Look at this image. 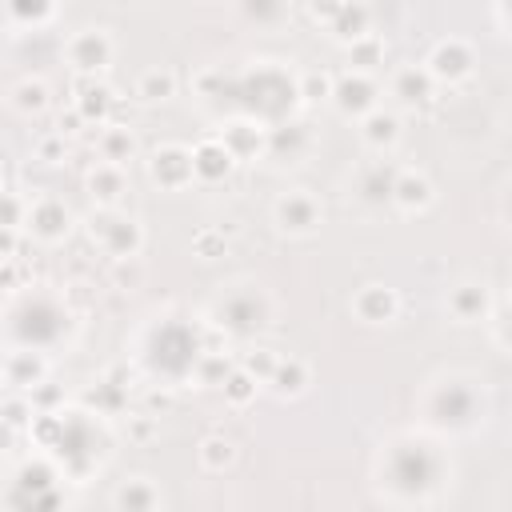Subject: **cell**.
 Instances as JSON below:
<instances>
[{"label":"cell","instance_id":"32","mask_svg":"<svg viewBox=\"0 0 512 512\" xmlns=\"http://www.w3.org/2000/svg\"><path fill=\"white\" fill-rule=\"evenodd\" d=\"M300 96L304 100H328L332 96V76L328 72H312L300 80Z\"/></svg>","mask_w":512,"mask_h":512},{"label":"cell","instance_id":"20","mask_svg":"<svg viewBox=\"0 0 512 512\" xmlns=\"http://www.w3.org/2000/svg\"><path fill=\"white\" fill-rule=\"evenodd\" d=\"M44 380V360L32 356V352H16L8 360V384H20V388H32Z\"/></svg>","mask_w":512,"mask_h":512},{"label":"cell","instance_id":"34","mask_svg":"<svg viewBox=\"0 0 512 512\" xmlns=\"http://www.w3.org/2000/svg\"><path fill=\"white\" fill-rule=\"evenodd\" d=\"M12 8L24 16V20H44L52 12V0H12Z\"/></svg>","mask_w":512,"mask_h":512},{"label":"cell","instance_id":"12","mask_svg":"<svg viewBox=\"0 0 512 512\" xmlns=\"http://www.w3.org/2000/svg\"><path fill=\"white\" fill-rule=\"evenodd\" d=\"M368 20H372V12H368V4H364V0H344V4H340V12L328 20V28H332V36H336V40L352 44L356 36H364V32H368Z\"/></svg>","mask_w":512,"mask_h":512},{"label":"cell","instance_id":"23","mask_svg":"<svg viewBox=\"0 0 512 512\" xmlns=\"http://www.w3.org/2000/svg\"><path fill=\"white\" fill-rule=\"evenodd\" d=\"M256 384H260V380H256L252 372H244V368H232V372L220 380L224 400H228V404H236V408H240V404H248V400L256 396Z\"/></svg>","mask_w":512,"mask_h":512},{"label":"cell","instance_id":"40","mask_svg":"<svg viewBox=\"0 0 512 512\" xmlns=\"http://www.w3.org/2000/svg\"><path fill=\"white\" fill-rule=\"evenodd\" d=\"M8 440H12V424L0 416V448H8Z\"/></svg>","mask_w":512,"mask_h":512},{"label":"cell","instance_id":"30","mask_svg":"<svg viewBox=\"0 0 512 512\" xmlns=\"http://www.w3.org/2000/svg\"><path fill=\"white\" fill-rule=\"evenodd\" d=\"M196 372H200L208 384H220V380L232 372V364H228V356H224V352H204V356L196 360Z\"/></svg>","mask_w":512,"mask_h":512},{"label":"cell","instance_id":"37","mask_svg":"<svg viewBox=\"0 0 512 512\" xmlns=\"http://www.w3.org/2000/svg\"><path fill=\"white\" fill-rule=\"evenodd\" d=\"M60 148H64V136H56V140H44V144H40V160L56 164V160H60Z\"/></svg>","mask_w":512,"mask_h":512},{"label":"cell","instance_id":"11","mask_svg":"<svg viewBox=\"0 0 512 512\" xmlns=\"http://www.w3.org/2000/svg\"><path fill=\"white\" fill-rule=\"evenodd\" d=\"M100 236H104V248H108L116 260H132V256L140 252V244H144V232H140V224H136V220H128V216H120V220H108Z\"/></svg>","mask_w":512,"mask_h":512},{"label":"cell","instance_id":"17","mask_svg":"<svg viewBox=\"0 0 512 512\" xmlns=\"http://www.w3.org/2000/svg\"><path fill=\"white\" fill-rule=\"evenodd\" d=\"M448 312L456 320H480L488 312V292L480 284H456L448 296Z\"/></svg>","mask_w":512,"mask_h":512},{"label":"cell","instance_id":"35","mask_svg":"<svg viewBox=\"0 0 512 512\" xmlns=\"http://www.w3.org/2000/svg\"><path fill=\"white\" fill-rule=\"evenodd\" d=\"M28 412H32L28 400H4V404H0V416H4L12 428H20V424L28 420Z\"/></svg>","mask_w":512,"mask_h":512},{"label":"cell","instance_id":"13","mask_svg":"<svg viewBox=\"0 0 512 512\" xmlns=\"http://www.w3.org/2000/svg\"><path fill=\"white\" fill-rule=\"evenodd\" d=\"M28 224L40 240H60L68 232V208L60 200H40L32 212H28Z\"/></svg>","mask_w":512,"mask_h":512},{"label":"cell","instance_id":"9","mask_svg":"<svg viewBox=\"0 0 512 512\" xmlns=\"http://www.w3.org/2000/svg\"><path fill=\"white\" fill-rule=\"evenodd\" d=\"M392 180H396V168L392 164H384V160L364 164L360 176H356V196L364 204H384V200H392Z\"/></svg>","mask_w":512,"mask_h":512},{"label":"cell","instance_id":"29","mask_svg":"<svg viewBox=\"0 0 512 512\" xmlns=\"http://www.w3.org/2000/svg\"><path fill=\"white\" fill-rule=\"evenodd\" d=\"M240 8H244V16L256 20V24H276V20L284 16L288 0H240Z\"/></svg>","mask_w":512,"mask_h":512},{"label":"cell","instance_id":"21","mask_svg":"<svg viewBox=\"0 0 512 512\" xmlns=\"http://www.w3.org/2000/svg\"><path fill=\"white\" fill-rule=\"evenodd\" d=\"M232 456H236V448H232L228 436H204V440H200V464H204L208 472H224V468L232 464Z\"/></svg>","mask_w":512,"mask_h":512},{"label":"cell","instance_id":"39","mask_svg":"<svg viewBox=\"0 0 512 512\" xmlns=\"http://www.w3.org/2000/svg\"><path fill=\"white\" fill-rule=\"evenodd\" d=\"M12 244H16V240H12V228H0V256H4V260H8Z\"/></svg>","mask_w":512,"mask_h":512},{"label":"cell","instance_id":"8","mask_svg":"<svg viewBox=\"0 0 512 512\" xmlns=\"http://www.w3.org/2000/svg\"><path fill=\"white\" fill-rule=\"evenodd\" d=\"M232 164H236V156L220 140H200L192 148V176L196 180H220V176H228Z\"/></svg>","mask_w":512,"mask_h":512},{"label":"cell","instance_id":"7","mask_svg":"<svg viewBox=\"0 0 512 512\" xmlns=\"http://www.w3.org/2000/svg\"><path fill=\"white\" fill-rule=\"evenodd\" d=\"M352 308H356V316L368 320V324H388V320H396V312H400V296H396L388 284H364V288L356 292Z\"/></svg>","mask_w":512,"mask_h":512},{"label":"cell","instance_id":"24","mask_svg":"<svg viewBox=\"0 0 512 512\" xmlns=\"http://www.w3.org/2000/svg\"><path fill=\"white\" fill-rule=\"evenodd\" d=\"M172 92H176V76H172L168 68H148V72L140 76V96H144V100L156 104V100H168Z\"/></svg>","mask_w":512,"mask_h":512},{"label":"cell","instance_id":"31","mask_svg":"<svg viewBox=\"0 0 512 512\" xmlns=\"http://www.w3.org/2000/svg\"><path fill=\"white\" fill-rule=\"evenodd\" d=\"M276 360H280V356H276L272 348H256V352H248V356H244V364H240V368H244V372H252L256 380H268V376H272V368H276Z\"/></svg>","mask_w":512,"mask_h":512},{"label":"cell","instance_id":"28","mask_svg":"<svg viewBox=\"0 0 512 512\" xmlns=\"http://www.w3.org/2000/svg\"><path fill=\"white\" fill-rule=\"evenodd\" d=\"M16 108H20V112H44V108H48V88H44V80H20V84H16Z\"/></svg>","mask_w":512,"mask_h":512},{"label":"cell","instance_id":"14","mask_svg":"<svg viewBox=\"0 0 512 512\" xmlns=\"http://www.w3.org/2000/svg\"><path fill=\"white\" fill-rule=\"evenodd\" d=\"M432 72L424 68V64H408V68H400L396 72V80H392V92L404 100V104H420V100H428L432 96Z\"/></svg>","mask_w":512,"mask_h":512},{"label":"cell","instance_id":"25","mask_svg":"<svg viewBox=\"0 0 512 512\" xmlns=\"http://www.w3.org/2000/svg\"><path fill=\"white\" fill-rule=\"evenodd\" d=\"M348 56H352V64L364 72V68H376V64L384 60V44H380L372 32H364V36H356V40L348 44Z\"/></svg>","mask_w":512,"mask_h":512},{"label":"cell","instance_id":"22","mask_svg":"<svg viewBox=\"0 0 512 512\" xmlns=\"http://www.w3.org/2000/svg\"><path fill=\"white\" fill-rule=\"evenodd\" d=\"M100 152H104L108 164H124V160H132V152H136V140H132L128 128H108V132L100 136Z\"/></svg>","mask_w":512,"mask_h":512},{"label":"cell","instance_id":"33","mask_svg":"<svg viewBox=\"0 0 512 512\" xmlns=\"http://www.w3.org/2000/svg\"><path fill=\"white\" fill-rule=\"evenodd\" d=\"M24 220V204L12 192H0V228H16Z\"/></svg>","mask_w":512,"mask_h":512},{"label":"cell","instance_id":"19","mask_svg":"<svg viewBox=\"0 0 512 512\" xmlns=\"http://www.w3.org/2000/svg\"><path fill=\"white\" fill-rule=\"evenodd\" d=\"M88 188H92V196H100V200H116V196L124 192V172H120V164H96V168L88 172Z\"/></svg>","mask_w":512,"mask_h":512},{"label":"cell","instance_id":"26","mask_svg":"<svg viewBox=\"0 0 512 512\" xmlns=\"http://www.w3.org/2000/svg\"><path fill=\"white\" fill-rule=\"evenodd\" d=\"M156 500H160V496H156V488H152L148 480H140V476H136V480H128V484L116 492V504H120V508H152Z\"/></svg>","mask_w":512,"mask_h":512},{"label":"cell","instance_id":"27","mask_svg":"<svg viewBox=\"0 0 512 512\" xmlns=\"http://www.w3.org/2000/svg\"><path fill=\"white\" fill-rule=\"evenodd\" d=\"M108 104H112V92L104 88V84H84V96L76 100V108H80V116L84 120H104V112H108Z\"/></svg>","mask_w":512,"mask_h":512},{"label":"cell","instance_id":"18","mask_svg":"<svg viewBox=\"0 0 512 512\" xmlns=\"http://www.w3.org/2000/svg\"><path fill=\"white\" fill-rule=\"evenodd\" d=\"M268 384H272L276 396H296V392L308 384V364L296 360V356H288V360L280 356L276 368H272V376H268Z\"/></svg>","mask_w":512,"mask_h":512},{"label":"cell","instance_id":"38","mask_svg":"<svg viewBox=\"0 0 512 512\" xmlns=\"http://www.w3.org/2000/svg\"><path fill=\"white\" fill-rule=\"evenodd\" d=\"M80 124H88V120H84V116H80V108H72V112H68V116H60V136H64V132H76V128H80Z\"/></svg>","mask_w":512,"mask_h":512},{"label":"cell","instance_id":"36","mask_svg":"<svg viewBox=\"0 0 512 512\" xmlns=\"http://www.w3.org/2000/svg\"><path fill=\"white\" fill-rule=\"evenodd\" d=\"M340 4H344V0H312L308 8H312V16H316V20H324V24H328V20L340 12Z\"/></svg>","mask_w":512,"mask_h":512},{"label":"cell","instance_id":"3","mask_svg":"<svg viewBox=\"0 0 512 512\" xmlns=\"http://www.w3.org/2000/svg\"><path fill=\"white\" fill-rule=\"evenodd\" d=\"M148 172H152V180H156L160 188H184V184L196 180V176H192V152L180 148V144H164V148L148 160Z\"/></svg>","mask_w":512,"mask_h":512},{"label":"cell","instance_id":"1","mask_svg":"<svg viewBox=\"0 0 512 512\" xmlns=\"http://www.w3.org/2000/svg\"><path fill=\"white\" fill-rule=\"evenodd\" d=\"M264 320H268V304H264V296L256 288H240V292H228L220 300V324L228 332H236V336L256 332Z\"/></svg>","mask_w":512,"mask_h":512},{"label":"cell","instance_id":"2","mask_svg":"<svg viewBox=\"0 0 512 512\" xmlns=\"http://www.w3.org/2000/svg\"><path fill=\"white\" fill-rule=\"evenodd\" d=\"M344 116H364L376 108V84L364 72H348L340 80H332V96H328Z\"/></svg>","mask_w":512,"mask_h":512},{"label":"cell","instance_id":"6","mask_svg":"<svg viewBox=\"0 0 512 512\" xmlns=\"http://www.w3.org/2000/svg\"><path fill=\"white\" fill-rule=\"evenodd\" d=\"M68 56H72V64H76L80 72H100V68L112 60V40H108L100 28H84V32L72 36Z\"/></svg>","mask_w":512,"mask_h":512},{"label":"cell","instance_id":"41","mask_svg":"<svg viewBox=\"0 0 512 512\" xmlns=\"http://www.w3.org/2000/svg\"><path fill=\"white\" fill-rule=\"evenodd\" d=\"M8 280H12V268L4 264V268H0V284H8Z\"/></svg>","mask_w":512,"mask_h":512},{"label":"cell","instance_id":"10","mask_svg":"<svg viewBox=\"0 0 512 512\" xmlns=\"http://www.w3.org/2000/svg\"><path fill=\"white\" fill-rule=\"evenodd\" d=\"M392 200L404 212H424L432 204V180L424 172H396L392 180Z\"/></svg>","mask_w":512,"mask_h":512},{"label":"cell","instance_id":"4","mask_svg":"<svg viewBox=\"0 0 512 512\" xmlns=\"http://www.w3.org/2000/svg\"><path fill=\"white\" fill-rule=\"evenodd\" d=\"M424 68L432 72V80H464L472 72V48L464 40H440Z\"/></svg>","mask_w":512,"mask_h":512},{"label":"cell","instance_id":"15","mask_svg":"<svg viewBox=\"0 0 512 512\" xmlns=\"http://www.w3.org/2000/svg\"><path fill=\"white\" fill-rule=\"evenodd\" d=\"M360 132H364V140H368L372 148H388V144H396V136H400V120H396L392 112H384V108H372V112L360 116Z\"/></svg>","mask_w":512,"mask_h":512},{"label":"cell","instance_id":"5","mask_svg":"<svg viewBox=\"0 0 512 512\" xmlns=\"http://www.w3.org/2000/svg\"><path fill=\"white\" fill-rule=\"evenodd\" d=\"M276 220H280L284 232H312L316 220H320V204H316V196H308L304 188H296V192H288V196L276 200Z\"/></svg>","mask_w":512,"mask_h":512},{"label":"cell","instance_id":"16","mask_svg":"<svg viewBox=\"0 0 512 512\" xmlns=\"http://www.w3.org/2000/svg\"><path fill=\"white\" fill-rule=\"evenodd\" d=\"M220 144L240 160V156H252V152L264 148V132H260V124H252V120H236V124L224 128Z\"/></svg>","mask_w":512,"mask_h":512}]
</instances>
